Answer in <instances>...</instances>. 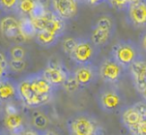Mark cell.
<instances>
[{"mask_svg":"<svg viewBox=\"0 0 146 135\" xmlns=\"http://www.w3.org/2000/svg\"><path fill=\"white\" fill-rule=\"evenodd\" d=\"M57 89L38 71L25 75L18 81V94L21 103L29 108H38L50 103Z\"/></svg>","mask_w":146,"mask_h":135,"instance_id":"cell-1","label":"cell"},{"mask_svg":"<svg viewBox=\"0 0 146 135\" xmlns=\"http://www.w3.org/2000/svg\"><path fill=\"white\" fill-rule=\"evenodd\" d=\"M66 127L69 135H104L105 129L95 114L78 111L68 117Z\"/></svg>","mask_w":146,"mask_h":135,"instance_id":"cell-2","label":"cell"},{"mask_svg":"<svg viewBox=\"0 0 146 135\" xmlns=\"http://www.w3.org/2000/svg\"><path fill=\"white\" fill-rule=\"evenodd\" d=\"M98 106L105 113H119L125 106V97L117 84L105 83L96 94Z\"/></svg>","mask_w":146,"mask_h":135,"instance_id":"cell-3","label":"cell"},{"mask_svg":"<svg viewBox=\"0 0 146 135\" xmlns=\"http://www.w3.org/2000/svg\"><path fill=\"white\" fill-rule=\"evenodd\" d=\"M110 55L123 67L129 70L132 63H134L142 55L140 45L130 39H120L112 46Z\"/></svg>","mask_w":146,"mask_h":135,"instance_id":"cell-4","label":"cell"},{"mask_svg":"<svg viewBox=\"0 0 146 135\" xmlns=\"http://www.w3.org/2000/svg\"><path fill=\"white\" fill-rule=\"evenodd\" d=\"M99 51L100 48L92 42L89 37H78L77 44L69 55V58L76 65L92 64L97 58Z\"/></svg>","mask_w":146,"mask_h":135,"instance_id":"cell-5","label":"cell"},{"mask_svg":"<svg viewBox=\"0 0 146 135\" xmlns=\"http://www.w3.org/2000/svg\"><path fill=\"white\" fill-rule=\"evenodd\" d=\"M41 72L55 88L59 89L63 87L71 71L65 66L62 61L58 59H49Z\"/></svg>","mask_w":146,"mask_h":135,"instance_id":"cell-6","label":"cell"},{"mask_svg":"<svg viewBox=\"0 0 146 135\" xmlns=\"http://www.w3.org/2000/svg\"><path fill=\"white\" fill-rule=\"evenodd\" d=\"M125 71V69L111 55L103 58L99 65L100 79H102L104 83L118 84L121 81Z\"/></svg>","mask_w":146,"mask_h":135,"instance_id":"cell-7","label":"cell"},{"mask_svg":"<svg viewBox=\"0 0 146 135\" xmlns=\"http://www.w3.org/2000/svg\"><path fill=\"white\" fill-rule=\"evenodd\" d=\"M146 115V101H139L131 105H125L119 112L120 121L127 128H133Z\"/></svg>","mask_w":146,"mask_h":135,"instance_id":"cell-8","label":"cell"},{"mask_svg":"<svg viewBox=\"0 0 146 135\" xmlns=\"http://www.w3.org/2000/svg\"><path fill=\"white\" fill-rule=\"evenodd\" d=\"M73 75L77 79L78 83L80 84L81 88H87L92 84L96 83L100 78L99 74V66L92 64L85 65H76V67L72 71Z\"/></svg>","mask_w":146,"mask_h":135,"instance_id":"cell-9","label":"cell"},{"mask_svg":"<svg viewBox=\"0 0 146 135\" xmlns=\"http://www.w3.org/2000/svg\"><path fill=\"white\" fill-rule=\"evenodd\" d=\"M1 33L7 39L17 41V43H22L25 41L20 28V20L10 15H2L0 23Z\"/></svg>","mask_w":146,"mask_h":135,"instance_id":"cell-10","label":"cell"},{"mask_svg":"<svg viewBox=\"0 0 146 135\" xmlns=\"http://www.w3.org/2000/svg\"><path fill=\"white\" fill-rule=\"evenodd\" d=\"M77 0H50L52 11L64 20H70L77 15Z\"/></svg>","mask_w":146,"mask_h":135,"instance_id":"cell-11","label":"cell"},{"mask_svg":"<svg viewBox=\"0 0 146 135\" xmlns=\"http://www.w3.org/2000/svg\"><path fill=\"white\" fill-rule=\"evenodd\" d=\"M129 73L135 89L141 93L146 87V57L142 55L129 68Z\"/></svg>","mask_w":146,"mask_h":135,"instance_id":"cell-12","label":"cell"},{"mask_svg":"<svg viewBox=\"0 0 146 135\" xmlns=\"http://www.w3.org/2000/svg\"><path fill=\"white\" fill-rule=\"evenodd\" d=\"M127 20L130 25L135 28L146 27V0L130 4L126 10Z\"/></svg>","mask_w":146,"mask_h":135,"instance_id":"cell-13","label":"cell"},{"mask_svg":"<svg viewBox=\"0 0 146 135\" xmlns=\"http://www.w3.org/2000/svg\"><path fill=\"white\" fill-rule=\"evenodd\" d=\"M3 124L7 132L13 135H20L28 125L25 123V117L20 112L2 114Z\"/></svg>","mask_w":146,"mask_h":135,"instance_id":"cell-14","label":"cell"},{"mask_svg":"<svg viewBox=\"0 0 146 135\" xmlns=\"http://www.w3.org/2000/svg\"><path fill=\"white\" fill-rule=\"evenodd\" d=\"M0 99L1 104L10 101H20L18 94V82L10 77L0 79Z\"/></svg>","mask_w":146,"mask_h":135,"instance_id":"cell-15","label":"cell"},{"mask_svg":"<svg viewBox=\"0 0 146 135\" xmlns=\"http://www.w3.org/2000/svg\"><path fill=\"white\" fill-rule=\"evenodd\" d=\"M114 34H115V31L107 30V29L100 28V27L93 25L91 28L89 38L98 48H102L112 40Z\"/></svg>","mask_w":146,"mask_h":135,"instance_id":"cell-16","label":"cell"},{"mask_svg":"<svg viewBox=\"0 0 146 135\" xmlns=\"http://www.w3.org/2000/svg\"><path fill=\"white\" fill-rule=\"evenodd\" d=\"M61 36L58 34H55L48 30H38L35 35L34 41L40 46L41 48L49 49L57 44L60 40Z\"/></svg>","mask_w":146,"mask_h":135,"instance_id":"cell-17","label":"cell"},{"mask_svg":"<svg viewBox=\"0 0 146 135\" xmlns=\"http://www.w3.org/2000/svg\"><path fill=\"white\" fill-rule=\"evenodd\" d=\"M20 28H21V33H22L25 40L35 38V35L37 33V29L34 26L30 17H21Z\"/></svg>","mask_w":146,"mask_h":135,"instance_id":"cell-18","label":"cell"},{"mask_svg":"<svg viewBox=\"0 0 146 135\" xmlns=\"http://www.w3.org/2000/svg\"><path fill=\"white\" fill-rule=\"evenodd\" d=\"M37 0H19L17 14L21 17H31L36 6Z\"/></svg>","mask_w":146,"mask_h":135,"instance_id":"cell-19","label":"cell"},{"mask_svg":"<svg viewBox=\"0 0 146 135\" xmlns=\"http://www.w3.org/2000/svg\"><path fill=\"white\" fill-rule=\"evenodd\" d=\"M49 124V119L44 113L40 111H34L31 116V126L39 131L46 130Z\"/></svg>","mask_w":146,"mask_h":135,"instance_id":"cell-20","label":"cell"},{"mask_svg":"<svg viewBox=\"0 0 146 135\" xmlns=\"http://www.w3.org/2000/svg\"><path fill=\"white\" fill-rule=\"evenodd\" d=\"M7 55L11 59H21V60H26L28 58V52L27 49L20 43L13 44L7 49Z\"/></svg>","mask_w":146,"mask_h":135,"instance_id":"cell-21","label":"cell"},{"mask_svg":"<svg viewBox=\"0 0 146 135\" xmlns=\"http://www.w3.org/2000/svg\"><path fill=\"white\" fill-rule=\"evenodd\" d=\"M95 26L100 27V28L107 29V30L116 31V22L115 19L111 16L110 14H102L96 19L94 22Z\"/></svg>","mask_w":146,"mask_h":135,"instance_id":"cell-22","label":"cell"},{"mask_svg":"<svg viewBox=\"0 0 146 135\" xmlns=\"http://www.w3.org/2000/svg\"><path fill=\"white\" fill-rule=\"evenodd\" d=\"M62 88L64 89L67 93H69V94L75 93V92H77V91H79L80 89H82L81 86H80V84L78 83L77 79H76L75 76L73 75L72 71H71V73L68 76V78L66 79V81H65V83H64V85H63Z\"/></svg>","mask_w":146,"mask_h":135,"instance_id":"cell-23","label":"cell"},{"mask_svg":"<svg viewBox=\"0 0 146 135\" xmlns=\"http://www.w3.org/2000/svg\"><path fill=\"white\" fill-rule=\"evenodd\" d=\"M19 0H0V9L3 15L17 13Z\"/></svg>","mask_w":146,"mask_h":135,"instance_id":"cell-24","label":"cell"},{"mask_svg":"<svg viewBox=\"0 0 146 135\" xmlns=\"http://www.w3.org/2000/svg\"><path fill=\"white\" fill-rule=\"evenodd\" d=\"M10 67H9V57L7 53L4 50L1 51L0 53V74L1 78H6L8 77V74L10 73Z\"/></svg>","mask_w":146,"mask_h":135,"instance_id":"cell-25","label":"cell"},{"mask_svg":"<svg viewBox=\"0 0 146 135\" xmlns=\"http://www.w3.org/2000/svg\"><path fill=\"white\" fill-rule=\"evenodd\" d=\"M78 38H74V37H67L64 40L62 41V45H61V48H62V51L67 55L71 54V52L73 51V49L75 48L76 44H77Z\"/></svg>","mask_w":146,"mask_h":135,"instance_id":"cell-26","label":"cell"},{"mask_svg":"<svg viewBox=\"0 0 146 135\" xmlns=\"http://www.w3.org/2000/svg\"><path fill=\"white\" fill-rule=\"evenodd\" d=\"M9 67H10L11 72H15V73L22 72L26 68V60L9 58Z\"/></svg>","mask_w":146,"mask_h":135,"instance_id":"cell-27","label":"cell"},{"mask_svg":"<svg viewBox=\"0 0 146 135\" xmlns=\"http://www.w3.org/2000/svg\"><path fill=\"white\" fill-rule=\"evenodd\" d=\"M128 131L131 133V135H146V115L136 126Z\"/></svg>","mask_w":146,"mask_h":135,"instance_id":"cell-28","label":"cell"},{"mask_svg":"<svg viewBox=\"0 0 146 135\" xmlns=\"http://www.w3.org/2000/svg\"><path fill=\"white\" fill-rule=\"evenodd\" d=\"M107 2L109 3V5L112 8L118 11L127 10V8L130 5L128 0H108Z\"/></svg>","mask_w":146,"mask_h":135,"instance_id":"cell-29","label":"cell"},{"mask_svg":"<svg viewBox=\"0 0 146 135\" xmlns=\"http://www.w3.org/2000/svg\"><path fill=\"white\" fill-rule=\"evenodd\" d=\"M40 132L41 131L35 129L34 127H32L31 125H28V126L22 131V133H21L20 135H40Z\"/></svg>","mask_w":146,"mask_h":135,"instance_id":"cell-30","label":"cell"},{"mask_svg":"<svg viewBox=\"0 0 146 135\" xmlns=\"http://www.w3.org/2000/svg\"><path fill=\"white\" fill-rule=\"evenodd\" d=\"M139 45H140V47H141L142 51L146 52V29L144 31H142V33L140 34Z\"/></svg>","mask_w":146,"mask_h":135,"instance_id":"cell-31","label":"cell"},{"mask_svg":"<svg viewBox=\"0 0 146 135\" xmlns=\"http://www.w3.org/2000/svg\"><path fill=\"white\" fill-rule=\"evenodd\" d=\"M108 0H88L87 3L90 5H98V4H101L103 2H107Z\"/></svg>","mask_w":146,"mask_h":135,"instance_id":"cell-32","label":"cell"},{"mask_svg":"<svg viewBox=\"0 0 146 135\" xmlns=\"http://www.w3.org/2000/svg\"><path fill=\"white\" fill-rule=\"evenodd\" d=\"M40 135H59V134L55 132V131H53V130H49V129H46V130L41 131Z\"/></svg>","mask_w":146,"mask_h":135,"instance_id":"cell-33","label":"cell"},{"mask_svg":"<svg viewBox=\"0 0 146 135\" xmlns=\"http://www.w3.org/2000/svg\"><path fill=\"white\" fill-rule=\"evenodd\" d=\"M140 94H141V96H142V98H143V100L146 101V87L144 88V90L142 91V92L140 93Z\"/></svg>","mask_w":146,"mask_h":135,"instance_id":"cell-34","label":"cell"},{"mask_svg":"<svg viewBox=\"0 0 146 135\" xmlns=\"http://www.w3.org/2000/svg\"><path fill=\"white\" fill-rule=\"evenodd\" d=\"M128 1H129V4H133V3L139 2V1H141V0H128Z\"/></svg>","mask_w":146,"mask_h":135,"instance_id":"cell-35","label":"cell"},{"mask_svg":"<svg viewBox=\"0 0 146 135\" xmlns=\"http://www.w3.org/2000/svg\"><path fill=\"white\" fill-rule=\"evenodd\" d=\"M77 1H78V2H79V3H84V2L87 3L88 0H77Z\"/></svg>","mask_w":146,"mask_h":135,"instance_id":"cell-36","label":"cell"},{"mask_svg":"<svg viewBox=\"0 0 146 135\" xmlns=\"http://www.w3.org/2000/svg\"><path fill=\"white\" fill-rule=\"evenodd\" d=\"M3 130H4V129H3ZM6 132H7V131H6ZM5 135H13V134H10L9 132H7V134H5Z\"/></svg>","mask_w":146,"mask_h":135,"instance_id":"cell-37","label":"cell"},{"mask_svg":"<svg viewBox=\"0 0 146 135\" xmlns=\"http://www.w3.org/2000/svg\"><path fill=\"white\" fill-rule=\"evenodd\" d=\"M1 135H5V133H4V130H2V133H1Z\"/></svg>","mask_w":146,"mask_h":135,"instance_id":"cell-38","label":"cell"}]
</instances>
